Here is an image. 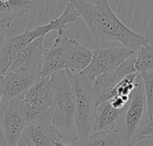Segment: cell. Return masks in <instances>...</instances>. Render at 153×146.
<instances>
[{"label": "cell", "instance_id": "1", "mask_svg": "<svg viewBox=\"0 0 153 146\" xmlns=\"http://www.w3.org/2000/svg\"><path fill=\"white\" fill-rule=\"evenodd\" d=\"M87 24L99 42L117 41L125 48L137 51L150 43L148 38L134 31L113 12L108 0H97L95 4L84 0H67Z\"/></svg>", "mask_w": 153, "mask_h": 146}, {"label": "cell", "instance_id": "2", "mask_svg": "<svg viewBox=\"0 0 153 146\" xmlns=\"http://www.w3.org/2000/svg\"><path fill=\"white\" fill-rule=\"evenodd\" d=\"M49 78L51 87L50 120L60 134L62 142L71 145L77 139L72 86L65 70L59 71L50 75Z\"/></svg>", "mask_w": 153, "mask_h": 146}, {"label": "cell", "instance_id": "3", "mask_svg": "<svg viewBox=\"0 0 153 146\" xmlns=\"http://www.w3.org/2000/svg\"><path fill=\"white\" fill-rule=\"evenodd\" d=\"M116 130L124 146H132L147 136H152L153 122L149 121L143 80L139 74L137 83L123 108Z\"/></svg>", "mask_w": 153, "mask_h": 146}, {"label": "cell", "instance_id": "4", "mask_svg": "<svg viewBox=\"0 0 153 146\" xmlns=\"http://www.w3.org/2000/svg\"><path fill=\"white\" fill-rule=\"evenodd\" d=\"M78 18V13L68 3L65 11L56 19L50 21L47 24L37 26L32 30H27L15 37L6 39L0 48V74L4 75L7 72L18 52L29 43L40 37H45L48 32L53 31H56L57 35H63L65 26L75 22Z\"/></svg>", "mask_w": 153, "mask_h": 146}, {"label": "cell", "instance_id": "5", "mask_svg": "<svg viewBox=\"0 0 153 146\" xmlns=\"http://www.w3.org/2000/svg\"><path fill=\"white\" fill-rule=\"evenodd\" d=\"M66 75L72 86L74 103V122L77 137L87 136L93 132L94 113L97 107L92 83L67 71Z\"/></svg>", "mask_w": 153, "mask_h": 146}, {"label": "cell", "instance_id": "6", "mask_svg": "<svg viewBox=\"0 0 153 146\" xmlns=\"http://www.w3.org/2000/svg\"><path fill=\"white\" fill-rule=\"evenodd\" d=\"M22 95L0 104V126L8 146H15L27 124Z\"/></svg>", "mask_w": 153, "mask_h": 146}, {"label": "cell", "instance_id": "7", "mask_svg": "<svg viewBox=\"0 0 153 146\" xmlns=\"http://www.w3.org/2000/svg\"><path fill=\"white\" fill-rule=\"evenodd\" d=\"M135 51L125 47L92 50V57L90 64L78 74L93 83L97 77L119 66L130 57L135 55Z\"/></svg>", "mask_w": 153, "mask_h": 146}, {"label": "cell", "instance_id": "8", "mask_svg": "<svg viewBox=\"0 0 153 146\" xmlns=\"http://www.w3.org/2000/svg\"><path fill=\"white\" fill-rule=\"evenodd\" d=\"M27 122L31 120L50 118L49 110L51 102L50 78L39 77L23 94Z\"/></svg>", "mask_w": 153, "mask_h": 146}, {"label": "cell", "instance_id": "9", "mask_svg": "<svg viewBox=\"0 0 153 146\" xmlns=\"http://www.w3.org/2000/svg\"><path fill=\"white\" fill-rule=\"evenodd\" d=\"M134 55L130 57L119 66L100 75L93 81L92 85L97 105L108 101L113 88L125 76L136 72L134 69Z\"/></svg>", "mask_w": 153, "mask_h": 146}, {"label": "cell", "instance_id": "10", "mask_svg": "<svg viewBox=\"0 0 153 146\" xmlns=\"http://www.w3.org/2000/svg\"><path fill=\"white\" fill-rule=\"evenodd\" d=\"M22 137L31 146H54L55 142L62 141L50 118L28 121Z\"/></svg>", "mask_w": 153, "mask_h": 146}, {"label": "cell", "instance_id": "11", "mask_svg": "<svg viewBox=\"0 0 153 146\" xmlns=\"http://www.w3.org/2000/svg\"><path fill=\"white\" fill-rule=\"evenodd\" d=\"M70 39L64 35H57L52 47L44 50L40 71L41 77H48L65 70Z\"/></svg>", "mask_w": 153, "mask_h": 146}, {"label": "cell", "instance_id": "12", "mask_svg": "<svg viewBox=\"0 0 153 146\" xmlns=\"http://www.w3.org/2000/svg\"><path fill=\"white\" fill-rule=\"evenodd\" d=\"M4 93L3 101L22 95L41 76L25 71H7L4 74Z\"/></svg>", "mask_w": 153, "mask_h": 146}, {"label": "cell", "instance_id": "13", "mask_svg": "<svg viewBox=\"0 0 153 146\" xmlns=\"http://www.w3.org/2000/svg\"><path fill=\"white\" fill-rule=\"evenodd\" d=\"M91 57L92 50L82 46L74 39H70L65 70L73 74H78L88 66Z\"/></svg>", "mask_w": 153, "mask_h": 146}, {"label": "cell", "instance_id": "14", "mask_svg": "<svg viewBox=\"0 0 153 146\" xmlns=\"http://www.w3.org/2000/svg\"><path fill=\"white\" fill-rule=\"evenodd\" d=\"M121 111L114 109L108 101L98 104L94 113L93 132L116 130Z\"/></svg>", "mask_w": 153, "mask_h": 146}, {"label": "cell", "instance_id": "15", "mask_svg": "<svg viewBox=\"0 0 153 146\" xmlns=\"http://www.w3.org/2000/svg\"><path fill=\"white\" fill-rule=\"evenodd\" d=\"M32 6V0H0V22L8 28L14 20L28 13Z\"/></svg>", "mask_w": 153, "mask_h": 146}, {"label": "cell", "instance_id": "16", "mask_svg": "<svg viewBox=\"0 0 153 146\" xmlns=\"http://www.w3.org/2000/svg\"><path fill=\"white\" fill-rule=\"evenodd\" d=\"M72 146H124L117 130L93 132L87 136L77 137Z\"/></svg>", "mask_w": 153, "mask_h": 146}, {"label": "cell", "instance_id": "17", "mask_svg": "<svg viewBox=\"0 0 153 146\" xmlns=\"http://www.w3.org/2000/svg\"><path fill=\"white\" fill-rule=\"evenodd\" d=\"M134 57V69L139 74L153 72V47L151 43L142 46Z\"/></svg>", "mask_w": 153, "mask_h": 146}, {"label": "cell", "instance_id": "18", "mask_svg": "<svg viewBox=\"0 0 153 146\" xmlns=\"http://www.w3.org/2000/svg\"><path fill=\"white\" fill-rule=\"evenodd\" d=\"M140 76L144 88L147 117L149 121L153 122V72L141 74Z\"/></svg>", "mask_w": 153, "mask_h": 146}, {"label": "cell", "instance_id": "19", "mask_svg": "<svg viewBox=\"0 0 153 146\" xmlns=\"http://www.w3.org/2000/svg\"><path fill=\"white\" fill-rule=\"evenodd\" d=\"M130 97V96H129ZM129 97L127 96H119L115 95L108 100L110 105L116 110H123V108L126 105L129 101Z\"/></svg>", "mask_w": 153, "mask_h": 146}, {"label": "cell", "instance_id": "20", "mask_svg": "<svg viewBox=\"0 0 153 146\" xmlns=\"http://www.w3.org/2000/svg\"><path fill=\"white\" fill-rule=\"evenodd\" d=\"M132 146H153V136H147Z\"/></svg>", "mask_w": 153, "mask_h": 146}, {"label": "cell", "instance_id": "21", "mask_svg": "<svg viewBox=\"0 0 153 146\" xmlns=\"http://www.w3.org/2000/svg\"><path fill=\"white\" fill-rule=\"evenodd\" d=\"M4 93V76L0 74V104L2 103Z\"/></svg>", "mask_w": 153, "mask_h": 146}, {"label": "cell", "instance_id": "22", "mask_svg": "<svg viewBox=\"0 0 153 146\" xmlns=\"http://www.w3.org/2000/svg\"><path fill=\"white\" fill-rule=\"evenodd\" d=\"M0 146H8L7 144H6L5 138L4 136V134H3V131H2V128H1V126H0Z\"/></svg>", "mask_w": 153, "mask_h": 146}, {"label": "cell", "instance_id": "23", "mask_svg": "<svg viewBox=\"0 0 153 146\" xmlns=\"http://www.w3.org/2000/svg\"><path fill=\"white\" fill-rule=\"evenodd\" d=\"M15 146H31L29 143H27V141L25 140V139H23L22 136H21V138L19 139V141L17 142V144H16V145Z\"/></svg>", "mask_w": 153, "mask_h": 146}, {"label": "cell", "instance_id": "24", "mask_svg": "<svg viewBox=\"0 0 153 146\" xmlns=\"http://www.w3.org/2000/svg\"><path fill=\"white\" fill-rule=\"evenodd\" d=\"M54 146H72V145H68V144H65V143H64V142H62V141H56V142H55V143H54Z\"/></svg>", "mask_w": 153, "mask_h": 146}, {"label": "cell", "instance_id": "25", "mask_svg": "<svg viewBox=\"0 0 153 146\" xmlns=\"http://www.w3.org/2000/svg\"><path fill=\"white\" fill-rule=\"evenodd\" d=\"M7 29V27L4 25V24H3L2 22H0V36L2 35V33L4 31V30H6Z\"/></svg>", "mask_w": 153, "mask_h": 146}]
</instances>
